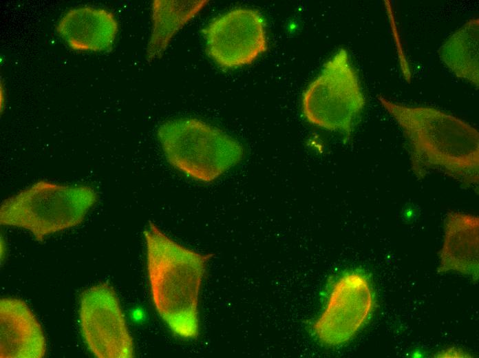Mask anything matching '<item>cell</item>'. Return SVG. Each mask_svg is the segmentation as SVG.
<instances>
[{"mask_svg":"<svg viewBox=\"0 0 479 358\" xmlns=\"http://www.w3.org/2000/svg\"><path fill=\"white\" fill-rule=\"evenodd\" d=\"M98 200L89 186L40 180L3 201L0 222L25 229L42 242L81 224Z\"/></svg>","mask_w":479,"mask_h":358,"instance_id":"3","label":"cell"},{"mask_svg":"<svg viewBox=\"0 0 479 358\" xmlns=\"http://www.w3.org/2000/svg\"><path fill=\"white\" fill-rule=\"evenodd\" d=\"M479 218L453 211L445 222L444 237L440 253V269L465 275L478 271Z\"/></svg>","mask_w":479,"mask_h":358,"instance_id":"11","label":"cell"},{"mask_svg":"<svg viewBox=\"0 0 479 358\" xmlns=\"http://www.w3.org/2000/svg\"><path fill=\"white\" fill-rule=\"evenodd\" d=\"M365 98L348 52L339 49L304 92L301 110L310 124L349 136Z\"/></svg>","mask_w":479,"mask_h":358,"instance_id":"5","label":"cell"},{"mask_svg":"<svg viewBox=\"0 0 479 358\" xmlns=\"http://www.w3.org/2000/svg\"><path fill=\"white\" fill-rule=\"evenodd\" d=\"M379 101L401 129L418 179L437 171L465 187L478 185L479 133L475 127L434 107L403 105L383 96Z\"/></svg>","mask_w":479,"mask_h":358,"instance_id":"1","label":"cell"},{"mask_svg":"<svg viewBox=\"0 0 479 358\" xmlns=\"http://www.w3.org/2000/svg\"><path fill=\"white\" fill-rule=\"evenodd\" d=\"M152 301L173 333L186 339L199 334L198 301L212 254L185 247L150 222L144 231Z\"/></svg>","mask_w":479,"mask_h":358,"instance_id":"2","label":"cell"},{"mask_svg":"<svg viewBox=\"0 0 479 358\" xmlns=\"http://www.w3.org/2000/svg\"><path fill=\"white\" fill-rule=\"evenodd\" d=\"M46 352L45 338L35 315L23 300H0V357L41 358Z\"/></svg>","mask_w":479,"mask_h":358,"instance_id":"9","label":"cell"},{"mask_svg":"<svg viewBox=\"0 0 479 358\" xmlns=\"http://www.w3.org/2000/svg\"><path fill=\"white\" fill-rule=\"evenodd\" d=\"M374 306V291L366 275L344 273L334 282L326 305L313 323L312 333L327 346L351 340L370 318Z\"/></svg>","mask_w":479,"mask_h":358,"instance_id":"7","label":"cell"},{"mask_svg":"<svg viewBox=\"0 0 479 358\" xmlns=\"http://www.w3.org/2000/svg\"><path fill=\"white\" fill-rule=\"evenodd\" d=\"M157 136L168 162L200 182L215 180L244 156L238 140L197 118L167 120L158 127Z\"/></svg>","mask_w":479,"mask_h":358,"instance_id":"4","label":"cell"},{"mask_svg":"<svg viewBox=\"0 0 479 358\" xmlns=\"http://www.w3.org/2000/svg\"><path fill=\"white\" fill-rule=\"evenodd\" d=\"M438 357H465V354L458 351L457 350H447L444 352L440 353Z\"/></svg>","mask_w":479,"mask_h":358,"instance_id":"14","label":"cell"},{"mask_svg":"<svg viewBox=\"0 0 479 358\" xmlns=\"http://www.w3.org/2000/svg\"><path fill=\"white\" fill-rule=\"evenodd\" d=\"M208 1L156 0L152 3L153 26L148 43L147 59L160 57L173 36L198 14Z\"/></svg>","mask_w":479,"mask_h":358,"instance_id":"12","label":"cell"},{"mask_svg":"<svg viewBox=\"0 0 479 358\" xmlns=\"http://www.w3.org/2000/svg\"><path fill=\"white\" fill-rule=\"evenodd\" d=\"M204 34L209 56L224 69L251 64L268 47L263 17L253 9L235 8L217 17Z\"/></svg>","mask_w":479,"mask_h":358,"instance_id":"8","label":"cell"},{"mask_svg":"<svg viewBox=\"0 0 479 358\" xmlns=\"http://www.w3.org/2000/svg\"><path fill=\"white\" fill-rule=\"evenodd\" d=\"M118 30V22L111 12L92 6L69 10L56 26L58 35L70 48L89 52L109 51Z\"/></svg>","mask_w":479,"mask_h":358,"instance_id":"10","label":"cell"},{"mask_svg":"<svg viewBox=\"0 0 479 358\" xmlns=\"http://www.w3.org/2000/svg\"><path fill=\"white\" fill-rule=\"evenodd\" d=\"M440 58L458 78L479 85V20L473 19L442 45Z\"/></svg>","mask_w":479,"mask_h":358,"instance_id":"13","label":"cell"},{"mask_svg":"<svg viewBox=\"0 0 479 358\" xmlns=\"http://www.w3.org/2000/svg\"><path fill=\"white\" fill-rule=\"evenodd\" d=\"M79 324L83 340L98 358H131L133 338L117 294L101 282L84 290L79 300Z\"/></svg>","mask_w":479,"mask_h":358,"instance_id":"6","label":"cell"}]
</instances>
